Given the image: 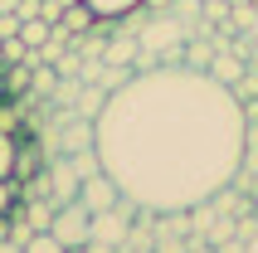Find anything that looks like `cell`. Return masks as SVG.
<instances>
[{
    "label": "cell",
    "instance_id": "cell-1",
    "mask_svg": "<svg viewBox=\"0 0 258 253\" xmlns=\"http://www.w3.org/2000/svg\"><path fill=\"white\" fill-rule=\"evenodd\" d=\"M93 151L127 205L190 214L234 185L248 156V107L205 69H142L102 98Z\"/></svg>",
    "mask_w": 258,
    "mask_h": 253
},
{
    "label": "cell",
    "instance_id": "cell-2",
    "mask_svg": "<svg viewBox=\"0 0 258 253\" xmlns=\"http://www.w3.org/2000/svg\"><path fill=\"white\" fill-rule=\"evenodd\" d=\"M49 234H54L63 248H83L88 234H93V214H88V205L78 195L63 200V205H54V219H49Z\"/></svg>",
    "mask_w": 258,
    "mask_h": 253
},
{
    "label": "cell",
    "instance_id": "cell-3",
    "mask_svg": "<svg viewBox=\"0 0 258 253\" xmlns=\"http://www.w3.org/2000/svg\"><path fill=\"white\" fill-rule=\"evenodd\" d=\"M78 200L88 205V214H102V210L127 205V200H122V190H117V180L107 175V170H93V175H83V185H78Z\"/></svg>",
    "mask_w": 258,
    "mask_h": 253
},
{
    "label": "cell",
    "instance_id": "cell-4",
    "mask_svg": "<svg viewBox=\"0 0 258 253\" xmlns=\"http://www.w3.org/2000/svg\"><path fill=\"white\" fill-rule=\"evenodd\" d=\"M88 243H98V248H117V243H127V214H122V205H117V210L93 214V234H88Z\"/></svg>",
    "mask_w": 258,
    "mask_h": 253
},
{
    "label": "cell",
    "instance_id": "cell-5",
    "mask_svg": "<svg viewBox=\"0 0 258 253\" xmlns=\"http://www.w3.org/2000/svg\"><path fill=\"white\" fill-rule=\"evenodd\" d=\"M93 25H98V15L88 10L83 0L69 5V10H58V20H54V29H63V34H83V29H93Z\"/></svg>",
    "mask_w": 258,
    "mask_h": 253
},
{
    "label": "cell",
    "instance_id": "cell-6",
    "mask_svg": "<svg viewBox=\"0 0 258 253\" xmlns=\"http://www.w3.org/2000/svg\"><path fill=\"white\" fill-rule=\"evenodd\" d=\"M205 73H210L215 83H224V88H239L244 64H239V58H229V54H219V58H210V64H205Z\"/></svg>",
    "mask_w": 258,
    "mask_h": 253
},
{
    "label": "cell",
    "instance_id": "cell-7",
    "mask_svg": "<svg viewBox=\"0 0 258 253\" xmlns=\"http://www.w3.org/2000/svg\"><path fill=\"white\" fill-rule=\"evenodd\" d=\"M15 39L25 44V49H39V44L54 39V25H49L44 15H34V20H20V34H15Z\"/></svg>",
    "mask_w": 258,
    "mask_h": 253
},
{
    "label": "cell",
    "instance_id": "cell-8",
    "mask_svg": "<svg viewBox=\"0 0 258 253\" xmlns=\"http://www.w3.org/2000/svg\"><path fill=\"white\" fill-rule=\"evenodd\" d=\"M83 5L98 15V20H122V15H137L146 0H83Z\"/></svg>",
    "mask_w": 258,
    "mask_h": 253
},
{
    "label": "cell",
    "instance_id": "cell-9",
    "mask_svg": "<svg viewBox=\"0 0 258 253\" xmlns=\"http://www.w3.org/2000/svg\"><path fill=\"white\" fill-rule=\"evenodd\" d=\"M25 137V132H20ZM20 137L0 132V180H15V161H20Z\"/></svg>",
    "mask_w": 258,
    "mask_h": 253
},
{
    "label": "cell",
    "instance_id": "cell-10",
    "mask_svg": "<svg viewBox=\"0 0 258 253\" xmlns=\"http://www.w3.org/2000/svg\"><path fill=\"white\" fill-rule=\"evenodd\" d=\"M0 132H25V107H20V98H0Z\"/></svg>",
    "mask_w": 258,
    "mask_h": 253
},
{
    "label": "cell",
    "instance_id": "cell-11",
    "mask_svg": "<svg viewBox=\"0 0 258 253\" xmlns=\"http://www.w3.org/2000/svg\"><path fill=\"white\" fill-rule=\"evenodd\" d=\"M29 83H34V69H29V64H5V93H10V98H20Z\"/></svg>",
    "mask_w": 258,
    "mask_h": 253
},
{
    "label": "cell",
    "instance_id": "cell-12",
    "mask_svg": "<svg viewBox=\"0 0 258 253\" xmlns=\"http://www.w3.org/2000/svg\"><path fill=\"white\" fill-rule=\"evenodd\" d=\"M25 253H69L63 243L49 234V229H39V234H29V243H25Z\"/></svg>",
    "mask_w": 258,
    "mask_h": 253
},
{
    "label": "cell",
    "instance_id": "cell-13",
    "mask_svg": "<svg viewBox=\"0 0 258 253\" xmlns=\"http://www.w3.org/2000/svg\"><path fill=\"white\" fill-rule=\"evenodd\" d=\"M20 210V180H0V219H10Z\"/></svg>",
    "mask_w": 258,
    "mask_h": 253
},
{
    "label": "cell",
    "instance_id": "cell-14",
    "mask_svg": "<svg viewBox=\"0 0 258 253\" xmlns=\"http://www.w3.org/2000/svg\"><path fill=\"white\" fill-rule=\"evenodd\" d=\"M0 253H25V243H15L10 234H5V239H0Z\"/></svg>",
    "mask_w": 258,
    "mask_h": 253
},
{
    "label": "cell",
    "instance_id": "cell-15",
    "mask_svg": "<svg viewBox=\"0 0 258 253\" xmlns=\"http://www.w3.org/2000/svg\"><path fill=\"white\" fill-rule=\"evenodd\" d=\"M244 253H258V229H253V234L244 239Z\"/></svg>",
    "mask_w": 258,
    "mask_h": 253
},
{
    "label": "cell",
    "instance_id": "cell-16",
    "mask_svg": "<svg viewBox=\"0 0 258 253\" xmlns=\"http://www.w3.org/2000/svg\"><path fill=\"white\" fill-rule=\"evenodd\" d=\"M0 98H10V93H5V64H0Z\"/></svg>",
    "mask_w": 258,
    "mask_h": 253
},
{
    "label": "cell",
    "instance_id": "cell-17",
    "mask_svg": "<svg viewBox=\"0 0 258 253\" xmlns=\"http://www.w3.org/2000/svg\"><path fill=\"white\" fill-rule=\"evenodd\" d=\"M224 5H229V10H239V5H253V0H224Z\"/></svg>",
    "mask_w": 258,
    "mask_h": 253
},
{
    "label": "cell",
    "instance_id": "cell-18",
    "mask_svg": "<svg viewBox=\"0 0 258 253\" xmlns=\"http://www.w3.org/2000/svg\"><path fill=\"white\" fill-rule=\"evenodd\" d=\"M54 5H58V10H69V5H78V0H54Z\"/></svg>",
    "mask_w": 258,
    "mask_h": 253
},
{
    "label": "cell",
    "instance_id": "cell-19",
    "mask_svg": "<svg viewBox=\"0 0 258 253\" xmlns=\"http://www.w3.org/2000/svg\"><path fill=\"white\" fill-rule=\"evenodd\" d=\"M253 15H258V0H253Z\"/></svg>",
    "mask_w": 258,
    "mask_h": 253
}]
</instances>
